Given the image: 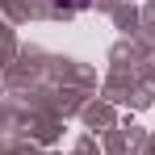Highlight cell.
Masks as SVG:
<instances>
[{
  "mask_svg": "<svg viewBox=\"0 0 155 155\" xmlns=\"http://www.w3.org/2000/svg\"><path fill=\"white\" fill-rule=\"evenodd\" d=\"M54 4H59V8H88L92 0H54Z\"/></svg>",
  "mask_w": 155,
  "mask_h": 155,
  "instance_id": "6da1fadb",
  "label": "cell"
}]
</instances>
